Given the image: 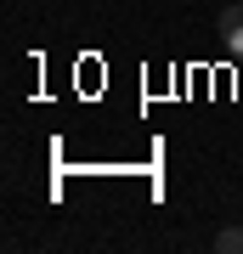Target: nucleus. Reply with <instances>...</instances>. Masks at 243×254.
Returning a JSON list of instances; mask_svg holds the SVG:
<instances>
[{"instance_id":"2","label":"nucleus","mask_w":243,"mask_h":254,"mask_svg":"<svg viewBox=\"0 0 243 254\" xmlns=\"http://www.w3.org/2000/svg\"><path fill=\"white\" fill-rule=\"evenodd\" d=\"M215 249L221 254H243V226H221L215 232Z\"/></svg>"},{"instance_id":"1","label":"nucleus","mask_w":243,"mask_h":254,"mask_svg":"<svg viewBox=\"0 0 243 254\" xmlns=\"http://www.w3.org/2000/svg\"><path fill=\"white\" fill-rule=\"evenodd\" d=\"M215 28H221V46H226V57H238V63H243V6H221Z\"/></svg>"}]
</instances>
